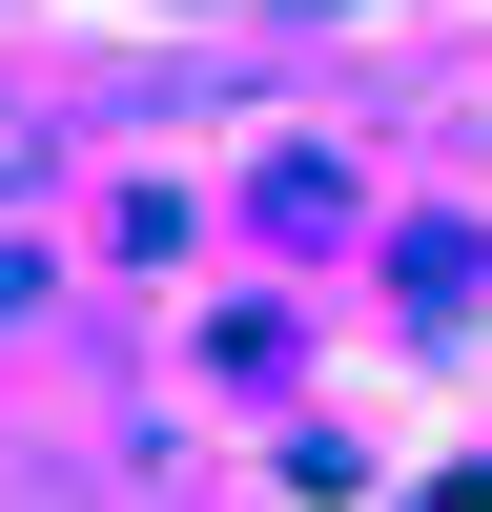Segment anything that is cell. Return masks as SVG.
<instances>
[{"mask_svg":"<svg viewBox=\"0 0 492 512\" xmlns=\"http://www.w3.org/2000/svg\"><path fill=\"white\" fill-rule=\"evenodd\" d=\"M0 185H21V123H0Z\"/></svg>","mask_w":492,"mask_h":512,"instance_id":"1","label":"cell"}]
</instances>
